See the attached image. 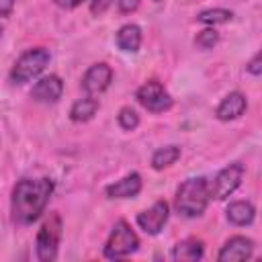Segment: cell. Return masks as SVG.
<instances>
[{"mask_svg": "<svg viewBox=\"0 0 262 262\" xmlns=\"http://www.w3.org/2000/svg\"><path fill=\"white\" fill-rule=\"evenodd\" d=\"M113 2L115 0H90V12L94 16H100V14H104L113 6Z\"/></svg>", "mask_w": 262, "mask_h": 262, "instance_id": "7402d4cb", "label": "cell"}, {"mask_svg": "<svg viewBox=\"0 0 262 262\" xmlns=\"http://www.w3.org/2000/svg\"><path fill=\"white\" fill-rule=\"evenodd\" d=\"M51 194H53L51 178H20L14 184L10 196L12 219L18 225L35 223L43 215Z\"/></svg>", "mask_w": 262, "mask_h": 262, "instance_id": "6da1fadb", "label": "cell"}, {"mask_svg": "<svg viewBox=\"0 0 262 262\" xmlns=\"http://www.w3.org/2000/svg\"><path fill=\"white\" fill-rule=\"evenodd\" d=\"M55 6H59V8H63V10H74V8H78L82 2H86V0H51Z\"/></svg>", "mask_w": 262, "mask_h": 262, "instance_id": "d4e9b609", "label": "cell"}, {"mask_svg": "<svg viewBox=\"0 0 262 262\" xmlns=\"http://www.w3.org/2000/svg\"><path fill=\"white\" fill-rule=\"evenodd\" d=\"M117 121H119V127H121V129L133 131V129H137V125H139V115H137L131 106H123V108L119 111V115H117Z\"/></svg>", "mask_w": 262, "mask_h": 262, "instance_id": "ffe728a7", "label": "cell"}, {"mask_svg": "<svg viewBox=\"0 0 262 262\" xmlns=\"http://www.w3.org/2000/svg\"><path fill=\"white\" fill-rule=\"evenodd\" d=\"M168 217H170V205L164 199H160L149 209L141 211L135 221H137L139 229H143L147 235H158L164 229V225L168 223Z\"/></svg>", "mask_w": 262, "mask_h": 262, "instance_id": "9c48e42d", "label": "cell"}, {"mask_svg": "<svg viewBox=\"0 0 262 262\" xmlns=\"http://www.w3.org/2000/svg\"><path fill=\"white\" fill-rule=\"evenodd\" d=\"M98 100L94 98V96H84V98H78L74 104H72V108H70V119L74 121V123H86V121H90L94 115H96V111H98Z\"/></svg>", "mask_w": 262, "mask_h": 262, "instance_id": "e0dca14e", "label": "cell"}, {"mask_svg": "<svg viewBox=\"0 0 262 262\" xmlns=\"http://www.w3.org/2000/svg\"><path fill=\"white\" fill-rule=\"evenodd\" d=\"M2 33H4V29H2V25H0V37H2Z\"/></svg>", "mask_w": 262, "mask_h": 262, "instance_id": "4316f807", "label": "cell"}, {"mask_svg": "<svg viewBox=\"0 0 262 262\" xmlns=\"http://www.w3.org/2000/svg\"><path fill=\"white\" fill-rule=\"evenodd\" d=\"M61 94H63V82L55 74L39 78L31 88V98L37 102H57Z\"/></svg>", "mask_w": 262, "mask_h": 262, "instance_id": "8fae6325", "label": "cell"}, {"mask_svg": "<svg viewBox=\"0 0 262 262\" xmlns=\"http://www.w3.org/2000/svg\"><path fill=\"white\" fill-rule=\"evenodd\" d=\"M141 184H143L141 176L137 172H131V174L123 176L121 180L108 184L104 188V192H106L108 199H133L141 192Z\"/></svg>", "mask_w": 262, "mask_h": 262, "instance_id": "4fadbf2b", "label": "cell"}, {"mask_svg": "<svg viewBox=\"0 0 262 262\" xmlns=\"http://www.w3.org/2000/svg\"><path fill=\"white\" fill-rule=\"evenodd\" d=\"M246 108H248L246 94L233 90V92H229L227 96L221 98V102L215 108V117L219 121H235V119H239L246 113Z\"/></svg>", "mask_w": 262, "mask_h": 262, "instance_id": "7c38bea8", "label": "cell"}, {"mask_svg": "<svg viewBox=\"0 0 262 262\" xmlns=\"http://www.w3.org/2000/svg\"><path fill=\"white\" fill-rule=\"evenodd\" d=\"M203 256H205V248H203V242L196 237H186L172 248V258L180 262H196Z\"/></svg>", "mask_w": 262, "mask_h": 262, "instance_id": "2e32d148", "label": "cell"}, {"mask_svg": "<svg viewBox=\"0 0 262 262\" xmlns=\"http://www.w3.org/2000/svg\"><path fill=\"white\" fill-rule=\"evenodd\" d=\"M254 254V242L246 235H233L229 237L219 254H217V260L219 262H233V260H250Z\"/></svg>", "mask_w": 262, "mask_h": 262, "instance_id": "30bf717a", "label": "cell"}, {"mask_svg": "<svg viewBox=\"0 0 262 262\" xmlns=\"http://www.w3.org/2000/svg\"><path fill=\"white\" fill-rule=\"evenodd\" d=\"M233 18V12L227 10V8H207V10H201L196 14V20L207 25V27H215V25H225Z\"/></svg>", "mask_w": 262, "mask_h": 262, "instance_id": "d6986e66", "label": "cell"}, {"mask_svg": "<svg viewBox=\"0 0 262 262\" xmlns=\"http://www.w3.org/2000/svg\"><path fill=\"white\" fill-rule=\"evenodd\" d=\"M217 41H219V33H217L213 27L203 29V31L194 37V43H196L201 49H211V47H215V45H217Z\"/></svg>", "mask_w": 262, "mask_h": 262, "instance_id": "44dd1931", "label": "cell"}, {"mask_svg": "<svg viewBox=\"0 0 262 262\" xmlns=\"http://www.w3.org/2000/svg\"><path fill=\"white\" fill-rule=\"evenodd\" d=\"M180 147L178 145H164V147H158L151 156V168L154 170H164V168H170L172 164H176V160L180 158Z\"/></svg>", "mask_w": 262, "mask_h": 262, "instance_id": "ac0fdd59", "label": "cell"}, {"mask_svg": "<svg viewBox=\"0 0 262 262\" xmlns=\"http://www.w3.org/2000/svg\"><path fill=\"white\" fill-rule=\"evenodd\" d=\"M51 53L45 47H31L18 55L14 66L10 68V82L12 84H27L35 80L49 63Z\"/></svg>", "mask_w": 262, "mask_h": 262, "instance_id": "3957f363", "label": "cell"}, {"mask_svg": "<svg viewBox=\"0 0 262 262\" xmlns=\"http://www.w3.org/2000/svg\"><path fill=\"white\" fill-rule=\"evenodd\" d=\"M225 217L231 225H237V227L252 225V221L256 217V207L250 201H233V203L227 205Z\"/></svg>", "mask_w": 262, "mask_h": 262, "instance_id": "5bb4252c", "label": "cell"}, {"mask_svg": "<svg viewBox=\"0 0 262 262\" xmlns=\"http://www.w3.org/2000/svg\"><path fill=\"white\" fill-rule=\"evenodd\" d=\"M244 174H246V168L239 162H233V164L221 168L215 174V178L209 182V194H211V199H215V201L229 199L237 190V186L242 184Z\"/></svg>", "mask_w": 262, "mask_h": 262, "instance_id": "8992f818", "label": "cell"}, {"mask_svg": "<svg viewBox=\"0 0 262 262\" xmlns=\"http://www.w3.org/2000/svg\"><path fill=\"white\" fill-rule=\"evenodd\" d=\"M209 201H211L209 180L205 176H196V178L184 180L178 186L176 199H174V207H176L178 215L192 219V217H201L207 211Z\"/></svg>", "mask_w": 262, "mask_h": 262, "instance_id": "7a4b0ae2", "label": "cell"}, {"mask_svg": "<svg viewBox=\"0 0 262 262\" xmlns=\"http://www.w3.org/2000/svg\"><path fill=\"white\" fill-rule=\"evenodd\" d=\"M154 2H162V0H154Z\"/></svg>", "mask_w": 262, "mask_h": 262, "instance_id": "83f0119b", "label": "cell"}, {"mask_svg": "<svg viewBox=\"0 0 262 262\" xmlns=\"http://www.w3.org/2000/svg\"><path fill=\"white\" fill-rule=\"evenodd\" d=\"M137 248H139L137 233L131 229V225L125 219H119L111 229V235L102 248V256L106 260H121L137 252Z\"/></svg>", "mask_w": 262, "mask_h": 262, "instance_id": "277c9868", "label": "cell"}, {"mask_svg": "<svg viewBox=\"0 0 262 262\" xmlns=\"http://www.w3.org/2000/svg\"><path fill=\"white\" fill-rule=\"evenodd\" d=\"M59 239H61V219L57 213H53V215H49V219L43 221V225L37 233V239H35L37 258L41 262H53L57 258Z\"/></svg>", "mask_w": 262, "mask_h": 262, "instance_id": "5b68a950", "label": "cell"}, {"mask_svg": "<svg viewBox=\"0 0 262 262\" xmlns=\"http://www.w3.org/2000/svg\"><path fill=\"white\" fill-rule=\"evenodd\" d=\"M14 2L16 0H0V16H8L14 8Z\"/></svg>", "mask_w": 262, "mask_h": 262, "instance_id": "484cf974", "label": "cell"}, {"mask_svg": "<svg viewBox=\"0 0 262 262\" xmlns=\"http://www.w3.org/2000/svg\"><path fill=\"white\" fill-rule=\"evenodd\" d=\"M135 98H137V102H139L145 111L156 113V115L170 111L172 104H174L170 92H168V90L164 88V84L158 82V80H147V82H143V84L137 88Z\"/></svg>", "mask_w": 262, "mask_h": 262, "instance_id": "52a82bcc", "label": "cell"}, {"mask_svg": "<svg viewBox=\"0 0 262 262\" xmlns=\"http://www.w3.org/2000/svg\"><path fill=\"white\" fill-rule=\"evenodd\" d=\"M115 43L125 53H137L141 47V29L133 23L123 25L115 35Z\"/></svg>", "mask_w": 262, "mask_h": 262, "instance_id": "9a60e30c", "label": "cell"}, {"mask_svg": "<svg viewBox=\"0 0 262 262\" xmlns=\"http://www.w3.org/2000/svg\"><path fill=\"white\" fill-rule=\"evenodd\" d=\"M246 72H250L252 76H260L262 74V55H260V51L246 63Z\"/></svg>", "mask_w": 262, "mask_h": 262, "instance_id": "cb8c5ba5", "label": "cell"}, {"mask_svg": "<svg viewBox=\"0 0 262 262\" xmlns=\"http://www.w3.org/2000/svg\"><path fill=\"white\" fill-rule=\"evenodd\" d=\"M113 82V68L104 61H98V63H92L84 76H82V90L88 94V96H96L100 92H104Z\"/></svg>", "mask_w": 262, "mask_h": 262, "instance_id": "ba28073f", "label": "cell"}, {"mask_svg": "<svg viewBox=\"0 0 262 262\" xmlns=\"http://www.w3.org/2000/svg\"><path fill=\"white\" fill-rule=\"evenodd\" d=\"M139 4H141V0H117V8H119L121 14H131V12H135V10L139 8Z\"/></svg>", "mask_w": 262, "mask_h": 262, "instance_id": "603a6c76", "label": "cell"}]
</instances>
